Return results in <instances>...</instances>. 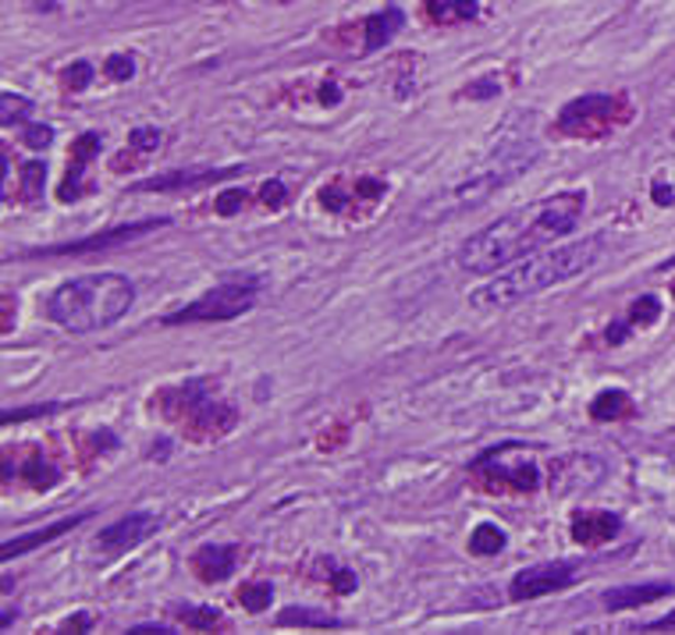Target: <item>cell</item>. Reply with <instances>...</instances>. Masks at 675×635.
Segmentation results:
<instances>
[{"label": "cell", "mask_w": 675, "mask_h": 635, "mask_svg": "<svg viewBox=\"0 0 675 635\" xmlns=\"http://www.w3.org/2000/svg\"><path fill=\"white\" fill-rule=\"evenodd\" d=\"M153 405H157V412L167 423L186 426L192 437H221V433H228L239 420L235 409L213 398L207 391V383H199V380L186 387H167Z\"/></svg>", "instance_id": "277c9868"}, {"label": "cell", "mask_w": 675, "mask_h": 635, "mask_svg": "<svg viewBox=\"0 0 675 635\" xmlns=\"http://www.w3.org/2000/svg\"><path fill=\"white\" fill-rule=\"evenodd\" d=\"M657 316H662V302H657L654 296H643V299H637L633 305H629L626 327H648V323H654Z\"/></svg>", "instance_id": "cb8c5ba5"}, {"label": "cell", "mask_w": 675, "mask_h": 635, "mask_svg": "<svg viewBox=\"0 0 675 635\" xmlns=\"http://www.w3.org/2000/svg\"><path fill=\"white\" fill-rule=\"evenodd\" d=\"M601 253H605V235L579 238L573 245H558V249H536L523 259H516V267H505L501 274H495L484 288L469 291V305L477 309L516 305L551 285L573 281L587 267H594V259Z\"/></svg>", "instance_id": "7a4b0ae2"}, {"label": "cell", "mask_w": 675, "mask_h": 635, "mask_svg": "<svg viewBox=\"0 0 675 635\" xmlns=\"http://www.w3.org/2000/svg\"><path fill=\"white\" fill-rule=\"evenodd\" d=\"M675 628V611L665 614L662 622H651V625H640V632H672Z\"/></svg>", "instance_id": "8d00e7d4"}, {"label": "cell", "mask_w": 675, "mask_h": 635, "mask_svg": "<svg viewBox=\"0 0 675 635\" xmlns=\"http://www.w3.org/2000/svg\"><path fill=\"white\" fill-rule=\"evenodd\" d=\"M146 632H153V635H171V628H167V625H140V628H132V635H146Z\"/></svg>", "instance_id": "f35d334b"}, {"label": "cell", "mask_w": 675, "mask_h": 635, "mask_svg": "<svg viewBox=\"0 0 675 635\" xmlns=\"http://www.w3.org/2000/svg\"><path fill=\"white\" fill-rule=\"evenodd\" d=\"M103 71H107V79H114V82H129L132 75H135V60L129 54H111L103 60Z\"/></svg>", "instance_id": "83f0119b"}, {"label": "cell", "mask_w": 675, "mask_h": 635, "mask_svg": "<svg viewBox=\"0 0 675 635\" xmlns=\"http://www.w3.org/2000/svg\"><path fill=\"white\" fill-rule=\"evenodd\" d=\"M157 530H161V519L157 515L135 511V515H125V519H118L114 525H107V530L97 536V550L103 557H118V554H125L132 547H140L143 539H150Z\"/></svg>", "instance_id": "9c48e42d"}, {"label": "cell", "mask_w": 675, "mask_h": 635, "mask_svg": "<svg viewBox=\"0 0 675 635\" xmlns=\"http://www.w3.org/2000/svg\"><path fill=\"white\" fill-rule=\"evenodd\" d=\"M637 412L633 398L619 387H611V391H601L594 401H590V420L597 423H619V420H629V415Z\"/></svg>", "instance_id": "d6986e66"}, {"label": "cell", "mask_w": 675, "mask_h": 635, "mask_svg": "<svg viewBox=\"0 0 675 635\" xmlns=\"http://www.w3.org/2000/svg\"><path fill=\"white\" fill-rule=\"evenodd\" d=\"M654 199H657V203H672V189H665V185H654Z\"/></svg>", "instance_id": "ab89813d"}, {"label": "cell", "mask_w": 675, "mask_h": 635, "mask_svg": "<svg viewBox=\"0 0 675 635\" xmlns=\"http://www.w3.org/2000/svg\"><path fill=\"white\" fill-rule=\"evenodd\" d=\"M181 622L192 625V628H224L221 622V611H213V608H181Z\"/></svg>", "instance_id": "484cf974"}, {"label": "cell", "mask_w": 675, "mask_h": 635, "mask_svg": "<svg viewBox=\"0 0 675 635\" xmlns=\"http://www.w3.org/2000/svg\"><path fill=\"white\" fill-rule=\"evenodd\" d=\"M129 149H132V153H121V157L114 160V170L132 167L135 153H140V157H153V153L161 149V132H157V129H135V132L129 135Z\"/></svg>", "instance_id": "44dd1931"}, {"label": "cell", "mask_w": 675, "mask_h": 635, "mask_svg": "<svg viewBox=\"0 0 675 635\" xmlns=\"http://www.w3.org/2000/svg\"><path fill=\"white\" fill-rule=\"evenodd\" d=\"M82 522H86V515H71V519H60V522L47 525V530H40V533H29V536H19V539H8V544L0 547V557H4V561H11V557H19V554H25V550L51 544V539H57L60 533H71L75 525H82Z\"/></svg>", "instance_id": "e0dca14e"}, {"label": "cell", "mask_w": 675, "mask_h": 635, "mask_svg": "<svg viewBox=\"0 0 675 635\" xmlns=\"http://www.w3.org/2000/svg\"><path fill=\"white\" fill-rule=\"evenodd\" d=\"M583 210H587V192L583 189L558 192L551 199H536V203L505 213L501 221L466 238L463 253H458V263H463L469 274H498L505 267H512L516 259H523L536 249H544V245L569 235L579 224Z\"/></svg>", "instance_id": "6da1fadb"}, {"label": "cell", "mask_w": 675, "mask_h": 635, "mask_svg": "<svg viewBox=\"0 0 675 635\" xmlns=\"http://www.w3.org/2000/svg\"><path fill=\"white\" fill-rule=\"evenodd\" d=\"M501 550H505V533L498 530V525L484 522V525H477V530H473V536H469V554L495 557V554H501Z\"/></svg>", "instance_id": "7402d4cb"}, {"label": "cell", "mask_w": 675, "mask_h": 635, "mask_svg": "<svg viewBox=\"0 0 675 635\" xmlns=\"http://www.w3.org/2000/svg\"><path fill=\"white\" fill-rule=\"evenodd\" d=\"M167 221L157 216V221H140V224H125V227H111L103 231V235H89V238H79V242H65V245H47V249H36L40 256H79V253H103L111 249V245H125L132 238H143L150 231L164 227Z\"/></svg>", "instance_id": "30bf717a"}, {"label": "cell", "mask_w": 675, "mask_h": 635, "mask_svg": "<svg viewBox=\"0 0 675 635\" xmlns=\"http://www.w3.org/2000/svg\"><path fill=\"white\" fill-rule=\"evenodd\" d=\"M579 579V565L573 561H547L523 568L509 586V600H536L547 593H562Z\"/></svg>", "instance_id": "ba28073f"}, {"label": "cell", "mask_w": 675, "mask_h": 635, "mask_svg": "<svg viewBox=\"0 0 675 635\" xmlns=\"http://www.w3.org/2000/svg\"><path fill=\"white\" fill-rule=\"evenodd\" d=\"M278 625H310V628H342V622L324 611H310V608H285L278 614Z\"/></svg>", "instance_id": "603a6c76"}, {"label": "cell", "mask_w": 675, "mask_h": 635, "mask_svg": "<svg viewBox=\"0 0 675 635\" xmlns=\"http://www.w3.org/2000/svg\"><path fill=\"white\" fill-rule=\"evenodd\" d=\"M235 561H239V547L235 544H210V547H199L189 557L192 571L203 582H224L235 571Z\"/></svg>", "instance_id": "5bb4252c"}, {"label": "cell", "mask_w": 675, "mask_h": 635, "mask_svg": "<svg viewBox=\"0 0 675 635\" xmlns=\"http://www.w3.org/2000/svg\"><path fill=\"white\" fill-rule=\"evenodd\" d=\"M89 625H93V622H89L86 614H75V622H65V632H86Z\"/></svg>", "instance_id": "74e56055"}, {"label": "cell", "mask_w": 675, "mask_h": 635, "mask_svg": "<svg viewBox=\"0 0 675 635\" xmlns=\"http://www.w3.org/2000/svg\"><path fill=\"white\" fill-rule=\"evenodd\" d=\"M473 472L480 476L487 490H512V493H530L541 487V472L533 461H519V466H505V444L490 447L484 458H477Z\"/></svg>", "instance_id": "52a82bcc"}, {"label": "cell", "mask_w": 675, "mask_h": 635, "mask_svg": "<svg viewBox=\"0 0 675 635\" xmlns=\"http://www.w3.org/2000/svg\"><path fill=\"white\" fill-rule=\"evenodd\" d=\"M270 586L264 582H256V586H245V590H239V603L250 614H259V611H267V603H270Z\"/></svg>", "instance_id": "d4e9b609"}, {"label": "cell", "mask_w": 675, "mask_h": 635, "mask_svg": "<svg viewBox=\"0 0 675 635\" xmlns=\"http://www.w3.org/2000/svg\"><path fill=\"white\" fill-rule=\"evenodd\" d=\"M356 199H363V203L374 210L380 199H385V185L374 181V178H356L348 185H328V189L320 192V207L338 213V216H363Z\"/></svg>", "instance_id": "7c38bea8"}, {"label": "cell", "mask_w": 675, "mask_h": 635, "mask_svg": "<svg viewBox=\"0 0 675 635\" xmlns=\"http://www.w3.org/2000/svg\"><path fill=\"white\" fill-rule=\"evenodd\" d=\"M622 530V519L611 511H576L573 515V539L583 547H601Z\"/></svg>", "instance_id": "9a60e30c"}, {"label": "cell", "mask_w": 675, "mask_h": 635, "mask_svg": "<svg viewBox=\"0 0 675 635\" xmlns=\"http://www.w3.org/2000/svg\"><path fill=\"white\" fill-rule=\"evenodd\" d=\"M22 143H25V146H36V149H40V146H51V143H54V132H51L47 125H29V129L22 132Z\"/></svg>", "instance_id": "d6a6232c"}, {"label": "cell", "mask_w": 675, "mask_h": 635, "mask_svg": "<svg viewBox=\"0 0 675 635\" xmlns=\"http://www.w3.org/2000/svg\"><path fill=\"white\" fill-rule=\"evenodd\" d=\"M675 590L672 582H648V586H622V590H608L605 593V608L608 611H633L643 603H654Z\"/></svg>", "instance_id": "2e32d148"}, {"label": "cell", "mask_w": 675, "mask_h": 635, "mask_svg": "<svg viewBox=\"0 0 675 635\" xmlns=\"http://www.w3.org/2000/svg\"><path fill=\"white\" fill-rule=\"evenodd\" d=\"M43 178H47V164H22V199H36Z\"/></svg>", "instance_id": "4316f807"}, {"label": "cell", "mask_w": 675, "mask_h": 635, "mask_svg": "<svg viewBox=\"0 0 675 635\" xmlns=\"http://www.w3.org/2000/svg\"><path fill=\"white\" fill-rule=\"evenodd\" d=\"M398 29H402V11H398V8H385L380 14H370V19L363 22V33H366L363 36V54L388 46Z\"/></svg>", "instance_id": "ac0fdd59"}, {"label": "cell", "mask_w": 675, "mask_h": 635, "mask_svg": "<svg viewBox=\"0 0 675 635\" xmlns=\"http://www.w3.org/2000/svg\"><path fill=\"white\" fill-rule=\"evenodd\" d=\"M132 302L135 285L125 274H86L54 291L47 313L57 327L71 334H93L118 323L132 309Z\"/></svg>", "instance_id": "3957f363"}, {"label": "cell", "mask_w": 675, "mask_h": 635, "mask_svg": "<svg viewBox=\"0 0 675 635\" xmlns=\"http://www.w3.org/2000/svg\"><path fill=\"white\" fill-rule=\"evenodd\" d=\"M423 8H427V14H431V19L441 22V25H449V22H469V19H477V14H480L477 0H423Z\"/></svg>", "instance_id": "ffe728a7"}, {"label": "cell", "mask_w": 675, "mask_h": 635, "mask_svg": "<svg viewBox=\"0 0 675 635\" xmlns=\"http://www.w3.org/2000/svg\"><path fill=\"white\" fill-rule=\"evenodd\" d=\"M334 590L338 593H352V590H356V576H352L348 568H338L334 571Z\"/></svg>", "instance_id": "d590c367"}, {"label": "cell", "mask_w": 675, "mask_h": 635, "mask_svg": "<svg viewBox=\"0 0 675 635\" xmlns=\"http://www.w3.org/2000/svg\"><path fill=\"white\" fill-rule=\"evenodd\" d=\"M242 203H245L242 189L239 192H228V196L218 199V213H235V210H242Z\"/></svg>", "instance_id": "e575fe53"}, {"label": "cell", "mask_w": 675, "mask_h": 635, "mask_svg": "<svg viewBox=\"0 0 675 635\" xmlns=\"http://www.w3.org/2000/svg\"><path fill=\"white\" fill-rule=\"evenodd\" d=\"M245 167H189V170H167L161 178H146L140 185H132V192H189L203 189L213 181H228L242 175Z\"/></svg>", "instance_id": "8fae6325"}, {"label": "cell", "mask_w": 675, "mask_h": 635, "mask_svg": "<svg viewBox=\"0 0 675 635\" xmlns=\"http://www.w3.org/2000/svg\"><path fill=\"white\" fill-rule=\"evenodd\" d=\"M259 288L264 281L259 277H235V281H224L207 296H199L196 302L175 309V313H167L164 323L167 327H175V323H221V320H235L242 313H250L259 299Z\"/></svg>", "instance_id": "5b68a950"}, {"label": "cell", "mask_w": 675, "mask_h": 635, "mask_svg": "<svg viewBox=\"0 0 675 635\" xmlns=\"http://www.w3.org/2000/svg\"><path fill=\"white\" fill-rule=\"evenodd\" d=\"M60 79H65V86H68L71 92H79V89H86L89 82H93V65H89V60H75L71 68H65V75H60Z\"/></svg>", "instance_id": "f546056e"}, {"label": "cell", "mask_w": 675, "mask_h": 635, "mask_svg": "<svg viewBox=\"0 0 675 635\" xmlns=\"http://www.w3.org/2000/svg\"><path fill=\"white\" fill-rule=\"evenodd\" d=\"M4 129L19 125V121H25L29 114H33V103H29L25 97H11V92H4Z\"/></svg>", "instance_id": "f1b7e54d"}, {"label": "cell", "mask_w": 675, "mask_h": 635, "mask_svg": "<svg viewBox=\"0 0 675 635\" xmlns=\"http://www.w3.org/2000/svg\"><path fill=\"white\" fill-rule=\"evenodd\" d=\"M629 103L622 97H605V92H590L573 103L562 107L555 121V132L565 138H601L611 129H619L629 121Z\"/></svg>", "instance_id": "8992f818"}, {"label": "cell", "mask_w": 675, "mask_h": 635, "mask_svg": "<svg viewBox=\"0 0 675 635\" xmlns=\"http://www.w3.org/2000/svg\"><path fill=\"white\" fill-rule=\"evenodd\" d=\"M259 203H264L267 210H278V207H285L288 203V192H285V185L274 178V181H267L264 189H259Z\"/></svg>", "instance_id": "1f68e13d"}, {"label": "cell", "mask_w": 675, "mask_h": 635, "mask_svg": "<svg viewBox=\"0 0 675 635\" xmlns=\"http://www.w3.org/2000/svg\"><path fill=\"white\" fill-rule=\"evenodd\" d=\"M100 149H103L100 132H86V135H79L71 143V149H68V175H65V185H60V192H57L60 203H75V199L86 192L82 175H86L89 160H93Z\"/></svg>", "instance_id": "4fadbf2b"}, {"label": "cell", "mask_w": 675, "mask_h": 635, "mask_svg": "<svg viewBox=\"0 0 675 635\" xmlns=\"http://www.w3.org/2000/svg\"><path fill=\"white\" fill-rule=\"evenodd\" d=\"M65 405H29V409H8L4 412V423H25V420H36V415H51V412H60Z\"/></svg>", "instance_id": "4dcf8cb0"}, {"label": "cell", "mask_w": 675, "mask_h": 635, "mask_svg": "<svg viewBox=\"0 0 675 635\" xmlns=\"http://www.w3.org/2000/svg\"><path fill=\"white\" fill-rule=\"evenodd\" d=\"M495 92H498V82H495V79H487V82L469 86V89H466V97H469V100H487V97H495Z\"/></svg>", "instance_id": "836d02e7"}, {"label": "cell", "mask_w": 675, "mask_h": 635, "mask_svg": "<svg viewBox=\"0 0 675 635\" xmlns=\"http://www.w3.org/2000/svg\"><path fill=\"white\" fill-rule=\"evenodd\" d=\"M320 97H324L328 103H338V89H334V86L328 82V86H324V92H320Z\"/></svg>", "instance_id": "60d3db41"}]
</instances>
